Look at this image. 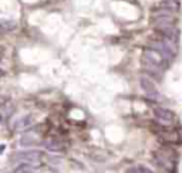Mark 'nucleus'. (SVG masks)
<instances>
[{
	"instance_id": "16",
	"label": "nucleus",
	"mask_w": 182,
	"mask_h": 173,
	"mask_svg": "<svg viewBox=\"0 0 182 173\" xmlns=\"http://www.w3.org/2000/svg\"><path fill=\"white\" fill-rule=\"evenodd\" d=\"M4 121V118H3V115H2V112H0V124Z\"/></svg>"
},
{
	"instance_id": "1",
	"label": "nucleus",
	"mask_w": 182,
	"mask_h": 173,
	"mask_svg": "<svg viewBox=\"0 0 182 173\" xmlns=\"http://www.w3.org/2000/svg\"><path fill=\"white\" fill-rule=\"evenodd\" d=\"M14 158L20 162H27V163H31L34 166H38L40 165V160L44 158V153L38 149H29V151H22V152H17L14 155Z\"/></svg>"
},
{
	"instance_id": "7",
	"label": "nucleus",
	"mask_w": 182,
	"mask_h": 173,
	"mask_svg": "<svg viewBox=\"0 0 182 173\" xmlns=\"http://www.w3.org/2000/svg\"><path fill=\"white\" fill-rule=\"evenodd\" d=\"M152 23L158 29L174 26V17H172V16H167V14H154Z\"/></svg>"
},
{
	"instance_id": "10",
	"label": "nucleus",
	"mask_w": 182,
	"mask_h": 173,
	"mask_svg": "<svg viewBox=\"0 0 182 173\" xmlns=\"http://www.w3.org/2000/svg\"><path fill=\"white\" fill-rule=\"evenodd\" d=\"M16 27L14 22H10V20H0V34L4 33V31H10Z\"/></svg>"
},
{
	"instance_id": "12",
	"label": "nucleus",
	"mask_w": 182,
	"mask_h": 173,
	"mask_svg": "<svg viewBox=\"0 0 182 173\" xmlns=\"http://www.w3.org/2000/svg\"><path fill=\"white\" fill-rule=\"evenodd\" d=\"M127 173H152L149 169L144 167V166H138V167H130L127 170Z\"/></svg>"
},
{
	"instance_id": "15",
	"label": "nucleus",
	"mask_w": 182,
	"mask_h": 173,
	"mask_svg": "<svg viewBox=\"0 0 182 173\" xmlns=\"http://www.w3.org/2000/svg\"><path fill=\"white\" fill-rule=\"evenodd\" d=\"M2 58H3V48L0 47V63H2Z\"/></svg>"
},
{
	"instance_id": "17",
	"label": "nucleus",
	"mask_w": 182,
	"mask_h": 173,
	"mask_svg": "<svg viewBox=\"0 0 182 173\" xmlns=\"http://www.w3.org/2000/svg\"><path fill=\"white\" fill-rule=\"evenodd\" d=\"M3 75H4V71L2 70V68H0V77H3Z\"/></svg>"
},
{
	"instance_id": "3",
	"label": "nucleus",
	"mask_w": 182,
	"mask_h": 173,
	"mask_svg": "<svg viewBox=\"0 0 182 173\" xmlns=\"http://www.w3.org/2000/svg\"><path fill=\"white\" fill-rule=\"evenodd\" d=\"M149 48H154V50H156V51L160 53L161 55H162V58H164V60H167V61H168V60H172V58L175 57L174 53H172L171 50L167 47V45L164 44L161 40H158V41H151V43H149Z\"/></svg>"
},
{
	"instance_id": "4",
	"label": "nucleus",
	"mask_w": 182,
	"mask_h": 173,
	"mask_svg": "<svg viewBox=\"0 0 182 173\" xmlns=\"http://www.w3.org/2000/svg\"><path fill=\"white\" fill-rule=\"evenodd\" d=\"M154 114H155V118L158 119L161 125H171L172 121H174V114L165 108H156L154 111Z\"/></svg>"
},
{
	"instance_id": "2",
	"label": "nucleus",
	"mask_w": 182,
	"mask_h": 173,
	"mask_svg": "<svg viewBox=\"0 0 182 173\" xmlns=\"http://www.w3.org/2000/svg\"><path fill=\"white\" fill-rule=\"evenodd\" d=\"M140 85H141L142 91L145 92V95L148 96V98H151V100H154V101H158L161 98L160 92L156 89V85L154 84V81L149 77L142 75V77L140 78Z\"/></svg>"
},
{
	"instance_id": "18",
	"label": "nucleus",
	"mask_w": 182,
	"mask_h": 173,
	"mask_svg": "<svg viewBox=\"0 0 182 173\" xmlns=\"http://www.w3.org/2000/svg\"><path fill=\"white\" fill-rule=\"evenodd\" d=\"M6 173H14V172H6Z\"/></svg>"
},
{
	"instance_id": "5",
	"label": "nucleus",
	"mask_w": 182,
	"mask_h": 173,
	"mask_svg": "<svg viewBox=\"0 0 182 173\" xmlns=\"http://www.w3.org/2000/svg\"><path fill=\"white\" fill-rule=\"evenodd\" d=\"M142 60L149 61V63H154V64H158V65H161V67H162L164 61H165V60L162 58V55L156 51V50H154V48H148V50H145L144 55H142Z\"/></svg>"
},
{
	"instance_id": "11",
	"label": "nucleus",
	"mask_w": 182,
	"mask_h": 173,
	"mask_svg": "<svg viewBox=\"0 0 182 173\" xmlns=\"http://www.w3.org/2000/svg\"><path fill=\"white\" fill-rule=\"evenodd\" d=\"M161 7L176 10V9H178V3H176V0H164L162 3H161Z\"/></svg>"
},
{
	"instance_id": "9",
	"label": "nucleus",
	"mask_w": 182,
	"mask_h": 173,
	"mask_svg": "<svg viewBox=\"0 0 182 173\" xmlns=\"http://www.w3.org/2000/svg\"><path fill=\"white\" fill-rule=\"evenodd\" d=\"M44 145L48 151H53V152H61L63 151V145L60 144V142H57V140H54V139L44 142Z\"/></svg>"
},
{
	"instance_id": "13",
	"label": "nucleus",
	"mask_w": 182,
	"mask_h": 173,
	"mask_svg": "<svg viewBox=\"0 0 182 173\" xmlns=\"http://www.w3.org/2000/svg\"><path fill=\"white\" fill-rule=\"evenodd\" d=\"M6 102H7V98H6V96H3V95H0V107H3Z\"/></svg>"
},
{
	"instance_id": "8",
	"label": "nucleus",
	"mask_w": 182,
	"mask_h": 173,
	"mask_svg": "<svg viewBox=\"0 0 182 173\" xmlns=\"http://www.w3.org/2000/svg\"><path fill=\"white\" fill-rule=\"evenodd\" d=\"M37 142L36 139V133H26V135H23V138L20 139V145L22 146H30V145H33Z\"/></svg>"
},
{
	"instance_id": "14",
	"label": "nucleus",
	"mask_w": 182,
	"mask_h": 173,
	"mask_svg": "<svg viewBox=\"0 0 182 173\" xmlns=\"http://www.w3.org/2000/svg\"><path fill=\"white\" fill-rule=\"evenodd\" d=\"M4 149H6V145L2 144V145H0V155H2V153L4 152Z\"/></svg>"
},
{
	"instance_id": "6",
	"label": "nucleus",
	"mask_w": 182,
	"mask_h": 173,
	"mask_svg": "<svg viewBox=\"0 0 182 173\" xmlns=\"http://www.w3.org/2000/svg\"><path fill=\"white\" fill-rule=\"evenodd\" d=\"M33 125V116L31 115H24L14 122V131L17 132H24Z\"/></svg>"
}]
</instances>
